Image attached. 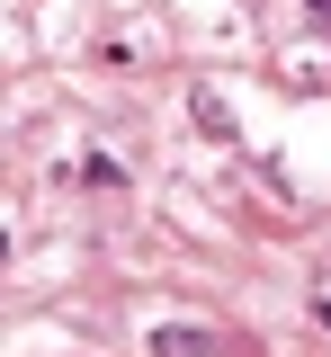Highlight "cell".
I'll return each mask as SVG.
<instances>
[{"label":"cell","instance_id":"1","mask_svg":"<svg viewBox=\"0 0 331 357\" xmlns=\"http://www.w3.org/2000/svg\"><path fill=\"white\" fill-rule=\"evenodd\" d=\"M314 312H323V331H331V286H323V295H314Z\"/></svg>","mask_w":331,"mask_h":357}]
</instances>
